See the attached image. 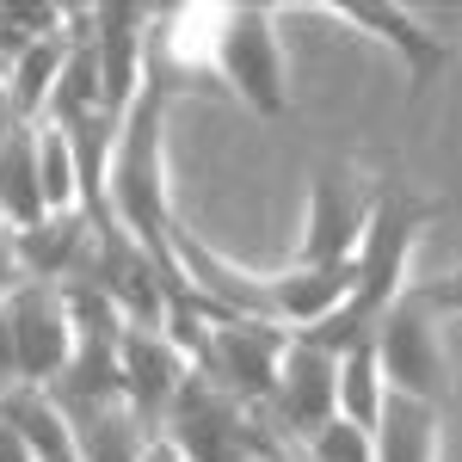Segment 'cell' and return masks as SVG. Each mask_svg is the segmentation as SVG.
I'll return each instance as SVG.
<instances>
[{
    "instance_id": "cell-1",
    "label": "cell",
    "mask_w": 462,
    "mask_h": 462,
    "mask_svg": "<svg viewBox=\"0 0 462 462\" xmlns=\"http://www.w3.org/2000/svg\"><path fill=\"white\" fill-rule=\"evenodd\" d=\"M161 124H167V93L143 80L136 106L117 124V148H111L106 173V210L124 235H136L143 247H161L173 228V204H167V148H161Z\"/></svg>"
},
{
    "instance_id": "cell-2",
    "label": "cell",
    "mask_w": 462,
    "mask_h": 462,
    "mask_svg": "<svg viewBox=\"0 0 462 462\" xmlns=\"http://www.w3.org/2000/svg\"><path fill=\"white\" fill-rule=\"evenodd\" d=\"M74 357V327L62 284H6L0 290V394L56 389Z\"/></svg>"
},
{
    "instance_id": "cell-3",
    "label": "cell",
    "mask_w": 462,
    "mask_h": 462,
    "mask_svg": "<svg viewBox=\"0 0 462 462\" xmlns=\"http://www.w3.org/2000/svg\"><path fill=\"white\" fill-rule=\"evenodd\" d=\"M210 74L247 111H259V117H284L290 111V80H284L278 13H272V6H216Z\"/></svg>"
},
{
    "instance_id": "cell-4",
    "label": "cell",
    "mask_w": 462,
    "mask_h": 462,
    "mask_svg": "<svg viewBox=\"0 0 462 462\" xmlns=\"http://www.w3.org/2000/svg\"><path fill=\"white\" fill-rule=\"evenodd\" d=\"M161 438L173 444L185 462H259L272 457V438L259 431V407L222 394L210 376H185L161 420Z\"/></svg>"
},
{
    "instance_id": "cell-5",
    "label": "cell",
    "mask_w": 462,
    "mask_h": 462,
    "mask_svg": "<svg viewBox=\"0 0 462 462\" xmlns=\"http://www.w3.org/2000/svg\"><path fill=\"white\" fill-rule=\"evenodd\" d=\"M431 216H438V204L420 198V191H407V185H383L376 191L370 228H364V241L352 253V296L370 315H383L407 290V265H413V247H420Z\"/></svg>"
},
{
    "instance_id": "cell-6",
    "label": "cell",
    "mask_w": 462,
    "mask_h": 462,
    "mask_svg": "<svg viewBox=\"0 0 462 462\" xmlns=\"http://www.w3.org/2000/svg\"><path fill=\"white\" fill-rule=\"evenodd\" d=\"M370 352L389 394H413V401H444L450 389V364H444V339H438V315L426 302H413V290H401L370 327Z\"/></svg>"
},
{
    "instance_id": "cell-7",
    "label": "cell",
    "mask_w": 462,
    "mask_h": 462,
    "mask_svg": "<svg viewBox=\"0 0 462 462\" xmlns=\"http://www.w3.org/2000/svg\"><path fill=\"white\" fill-rule=\"evenodd\" d=\"M284 346H290L284 327L222 315V320H210V346L198 357V376H210L222 394H235L247 407H265L272 383H278V364H284Z\"/></svg>"
},
{
    "instance_id": "cell-8",
    "label": "cell",
    "mask_w": 462,
    "mask_h": 462,
    "mask_svg": "<svg viewBox=\"0 0 462 462\" xmlns=\"http://www.w3.org/2000/svg\"><path fill=\"white\" fill-rule=\"evenodd\" d=\"M148 25L154 13L136 0H111V6H87V43L99 62V87H106V111L124 124V111L136 106L148 80Z\"/></svg>"
},
{
    "instance_id": "cell-9",
    "label": "cell",
    "mask_w": 462,
    "mask_h": 462,
    "mask_svg": "<svg viewBox=\"0 0 462 462\" xmlns=\"http://www.w3.org/2000/svg\"><path fill=\"white\" fill-rule=\"evenodd\" d=\"M370 210H376V191H364L339 167H320L309 185V228H302L296 265H352L357 241L370 228Z\"/></svg>"
},
{
    "instance_id": "cell-10",
    "label": "cell",
    "mask_w": 462,
    "mask_h": 462,
    "mask_svg": "<svg viewBox=\"0 0 462 462\" xmlns=\"http://www.w3.org/2000/svg\"><path fill=\"white\" fill-rule=\"evenodd\" d=\"M185 376H191V364H185V352H179L167 333H148V327H130V333H124L117 394H124V407H130L148 431H161V420H167V407H173V394H179Z\"/></svg>"
},
{
    "instance_id": "cell-11",
    "label": "cell",
    "mask_w": 462,
    "mask_h": 462,
    "mask_svg": "<svg viewBox=\"0 0 462 462\" xmlns=\"http://www.w3.org/2000/svg\"><path fill=\"white\" fill-rule=\"evenodd\" d=\"M333 376H339V357H327V352H315V346H302V339H290L284 364H278V383H272V401H265L259 413H272L290 438H309V431H320L333 413H339Z\"/></svg>"
},
{
    "instance_id": "cell-12",
    "label": "cell",
    "mask_w": 462,
    "mask_h": 462,
    "mask_svg": "<svg viewBox=\"0 0 462 462\" xmlns=\"http://www.w3.org/2000/svg\"><path fill=\"white\" fill-rule=\"evenodd\" d=\"M339 25H352V32H370L376 43H389L394 56L407 62V80H413V93L438 80V74L450 69V37H438L413 13V6H383V0H339V6H327Z\"/></svg>"
},
{
    "instance_id": "cell-13",
    "label": "cell",
    "mask_w": 462,
    "mask_h": 462,
    "mask_svg": "<svg viewBox=\"0 0 462 462\" xmlns=\"http://www.w3.org/2000/svg\"><path fill=\"white\" fill-rule=\"evenodd\" d=\"M6 247H13V284H69L93 265V222L80 210L43 216L37 228L6 235Z\"/></svg>"
},
{
    "instance_id": "cell-14",
    "label": "cell",
    "mask_w": 462,
    "mask_h": 462,
    "mask_svg": "<svg viewBox=\"0 0 462 462\" xmlns=\"http://www.w3.org/2000/svg\"><path fill=\"white\" fill-rule=\"evenodd\" d=\"M62 413H69V431H74V450L80 462H143V450L161 438V431H148L130 407H124V394H99V401H56Z\"/></svg>"
},
{
    "instance_id": "cell-15",
    "label": "cell",
    "mask_w": 462,
    "mask_h": 462,
    "mask_svg": "<svg viewBox=\"0 0 462 462\" xmlns=\"http://www.w3.org/2000/svg\"><path fill=\"white\" fill-rule=\"evenodd\" d=\"M43 216L50 204H43V179H37V124H19L0 143V228L19 235V228H37Z\"/></svg>"
},
{
    "instance_id": "cell-16",
    "label": "cell",
    "mask_w": 462,
    "mask_h": 462,
    "mask_svg": "<svg viewBox=\"0 0 462 462\" xmlns=\"http://www.w3.org/2000/svg\"><path fill=\"white\" fill-rule=\"evenodd\" d=\"M370 450H376V462H438V407L413 401V394H383Z\"/></svg>"
},
{
    "instance_id": "cell-17",
    "label": "cell",
    "mask_w": 462,
    "mask_h": 462,
    "mask_svg": "<svg viewBox=\"0 0 462 462\" xmlns=\"http://www.w3.org/2000/svg\"><path fill=\"white\" fill-rule=\"evenodd\" d=\"M333 389H339V420H352L357 431L376 426L389 383H383V370H376V352H370V339H364V346H352V352L339 357V376H333Z\"/></svg>"
},
{
    "instance_id": "cell-18",
    "label": "cell",
    "mask_w": 462,
    "mask_h": 462,
    "mask_svg": "<svg viewBox=\"0 0 462 462\" xmlns=\"http://www.w3.org/2000/svg\"><path fill=\"white\" fill-rule=\"evenodd\" d=\"M37 179H43V204H50V216L80 210L74 143H69V130H56V124H37Z\"/></svg>"
},
{
    "instance_id": "cell-19",
    "label": "cell",
    "mask_w": 462,
    "mask_h": 462,
    "mask_svg": "<svg viewBox=\"0 0 462 462\" xmlns=\"http://www.w3.org/2000/svg\"><path fill=\"white\" fill-rule=\"evenodd\" d=\"M50 37H69V6H0V69Z\"/></svg>"
},
{
    "instance_id": "cell-20",
    "label": "cell",
    "mask_w": 462,
    "mask_h": 462,
    "mask_svg": "<svg viewBox=\"0 0 462 462\" xmlns=\"http://www.w3.org/2000/svg\"><path fill=\"white\" fill-rule=\"evenodd\" d=\"M302 444H309V462H376L370 431H357L352 420H339V413H333L320 431H309Z\"/></svg>"
},
{
    "instance_id": "cell-21",
    "label": "cell",
    "mask_w": 462,
    "mask_h": 462,
    "mask_svg": "<svg viewBox=\"0 0 462 462\" xmlns=\"http://www.w3.org/2000/svg\"><path fill=\"white\" fill-rule=\"evenodd\" d=\"M413 290V302H426L431 315H462V265L457 272H438L426 284H407Z\"/></svg>"
},
{
    "instance_id": "cell-22",
    "label": "cell",
    "mask_w": 462,
    "mask_h": 462,
    "mask_svg": "<svg viewBox=\"0 0 462 462\" xmlns=\"http://www.w3.org/2000/svg\"><path fill=\"white\" fill-rule=\"evenodd\" d=\"M0 462H37V457H32V444H25L19 431L6 426V420H0Z\"/></svg>"
},
{
    "instance_id": "cell-23",
    "label": "cell",
    "mask_w": 462,
    "mask_h": 462,
    "mask_svg": "<svg viewBox=\"0 0 462 462\" xmlns=\"http://www.w3.org/2000/svg\"><path fill=\"white\" fill-rule=\"evenodd\" d=\"M143 462H185V457H179V450L167 444V438H154V444L143 450Z\"/></svg>"
}]
</instances>
